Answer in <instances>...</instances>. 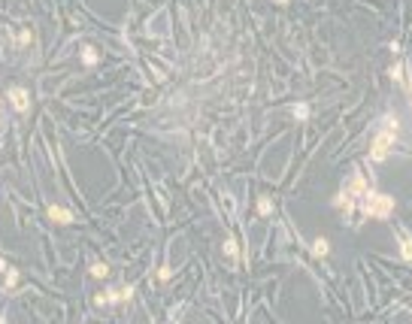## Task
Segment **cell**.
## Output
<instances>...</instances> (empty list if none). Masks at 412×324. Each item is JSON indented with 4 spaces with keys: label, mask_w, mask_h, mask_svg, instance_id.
Wrapping results in <instances>:
<instances>
[{
    "label": "cell",
    "mask_w": 412,
    "mask_h": 324,
    "mask_svg": "<svg viewBox=\"0 0 412 324\" xmlns=\"http://www.w3.org/2000/svg\"><path fill=\"white\" fill-rule=\"evenodd\" d=\"M6 97H9V103H12V109H15V112H27V106H30L27 88L15 85V88H9V91H6Z\"/></svg>",
    "instance_id": "3"
},
{
    "label": "cell",
    "mask_w": 412,
    "mask_h": 324,
    "mask_svg": "<svg viewBox=\"0 0 412 324\" xmlns=\"http://www.w3.org/2000/svg\"><path fill=\"white\" fill-rule=\"evenodd\" d=\"M91 276H94V279H106V276H110V267H106L103 261L91 264Z\"/></svg>",
    "instance_id": "10"
},
{
    "label": "cell",
    "mask_w": 412,
    "mask_h": 324,
    "mask_svg": "<svg viewBox=\"0 0 412 324\" xmlns=\"http://www.w3.org/2000/svg\"><path fill=\"white\" fill-rule=\"evenodd\" d=\"M258 212L261 215H270L273 212V200H270V197H258Z\"/></svg>",
    "instance_id": "11"
},
{
    "label": "cell",
    "mask_w": 412,
    "mask_h": 324,
    "mask_svg": "<svg viewBox=\"0 0 412 324\" xmlns=\"http://www.w3.org/2000/svg\"><path fill=\"white\" fill-rule=\"evenodd\" d=\"M224 255H227L230 261H237V258H240V248H237V240H234V237H227V240H224Z\"/></svg>",
    "instance_id": "9"
},
{
    "label": "cell",
    "mask_w": 412,
    "mask_h": 324,
    "mask_svg": "<svg viewBox=\"0 0 412 324\" xmlns=\"http://www.w3.org/2000/svg\"><path fill=\"white\" fill-rule=\"evenodd\" d=\"M394 142H397V118H394V112L385 115V128L376 131L373 142H370V158L376 161V164H382V161H388Z\"/></svg>",
    "instance_id": "2"
},
{
    "label": "cell",
    "mask_w": 412,
    "mask_h": 324,
    "mask_svg": "<svg viewBox=\"0 0 412 324\" xmlns=\"http://www.w3.org/2000/svg\"><path fill=\"white\" fill-rule=\"evenodd\" d=\"M397 240H400V255H403V261L412 264V233H409L403 224L397 227Z\"/></svg>",
    "instance_id": "5"
},
{
    "label": "cell",
    "mask_w": 412,
    "mask_h": 324,
    "mask_svg": "<svg viewBox=\"0 0 412 324\" xmlns=\"http://www.w3.org/2000/svg\"><path fill=\"white\" fill-rule=\"evenodd\" d=\"M357 209H361L364 218H388V215L394 212V197L391 194H382V191H373L367 188L361 197H357Z\"/></svg>",
    "instance_id": "1"
},
{
    "label": "cell",
    "mask_w": 412,
    "mask_h": 324,
    "mask_svg": "<svg viewBox=\"0 0 412 324\" xmlns=\"http://www.w3.org/2000/svg\"><path fill=\"white\" fill-rule=\"evenodd\" d=\"M294 118L306 121V118H309V106H306V103H297V106H294Z\"/></svg>",
    "instance_id": "12"
},
{
    "label": "cell",
    "mask_w": 412,
    "mask_h": 324,
    "mask_svg": "<svg viewBox=\"0 0 412 324\" xmlns=\"http://www.w3.org/2000/svg\"><path fill=\"white\" fill-rule=\"evenodd\" d=\"M46 215H49V221H58V224H73L76 221V215L70 212L67 206H55V203L46 206Z\"/></svg>",
    "instance_id": "4"
},
{
    "label": "cell",
    "mask_w": 412,
    "mask_h": 324,
    "mask_svg": "<svg viewBox=\"0 0 412 324\" xmlns=\"http://www.w3.org/2000/svg\"><path fill=\"white\" fill-rule=\"evenodd\" d=\"M158 279H161V282H170V279H173V270H170V267L164 264V267L158 270Z\"/></svg>",
    "instance_id": "14"
},
{
    "label": "cell",
    "mask_w": 412,
    "mask_h": 324,
    "mask_svg": "<svg viewBox=\"0 0 412 324\" xmlns=\"http://www.w3.org/2000/svg\"><path fill=\"white\" fill-rule=\"evenodd\" d=\"M328 251H330V243H328L325 237H318V240L312 243V255H315V258H328Z\"/></svg>",
    "instance_id": "7"
},
{
    "label": "cell",
    "mask_w": 412,
    "mask_h": 324,
    "mask_svg": "<svg viewBox=\"0 0 412 324\" xmlns=\"http://www.w3.org/2000/svg\"><path fill=\"white\" fill-rule=\"evenodd\" d=\"M276 3H288V0H276Z\"/></svg>",
    "instance_id": "17"
},
{
    "label": "cell",
    "mask_w": 412,
    "mask_h": 324,
    "mask_svg": "<svg viewBox=\"0 0 412 324\" xmlns=\"http://www.w3.org/2000/svg\"><path fill=\"white\" fill-rule=\"evenodd\" d=\"M94 303H97V306H106V303H124V297H121V291H100V294L94 297Z\"/></svg>",
    "instance_id": "6"
},
{
    "label": "cell",
    "mask_w": 412,
    "mask_h": 324,
    "mask_svg": "<svg viewBox=\"0 0 412 324\" xmlns=\"http://www.w3.org/2000/svg\"><path fill=\"white\" fill-rule=\"evenodd\" d=\"M6 288H15V285H19V270H9V273H6V282H3Z\"/></svg>",
    "instance_id": "13"
},
{
    "label": "cell",
    "mask_w": 412,
    "mask_h": 324,
    "mask_svg": "<svg viewBox=\"0 0 412 324\" xmlns=\"http://www.w3.org/2000/svg\"><path fill=\"white\" fill-rule=\"evenodd\" d=\"M30 43V30H19V37H15V46H27Z\"/></svg>",
    "instance_id": "15"
},
{
    "label": "cell",
    "mask_w": 412,
    "mask_h": 324,
    "mask_svg": "<svg viewBox=\"0 0 412 324\" xmlns=\"http://www.w3.org/2000/svg\"><path fill=\"white\" fill-rule=\"evenodd\" d=\"M391 76H394V79H403V67L394 64V67H391Z\"/></svg>",
    "instance_id": "16"
},
{
    "label": "cell",
    "mask_w": 412,
    "mask_h": 324,
    "mask_svg": "<svg viewBox=\"0 0 412 324\" xmlns=\"http://www.w3.org/2000/svg\"><path fill=\"white\" fill-rule=\"evenodd\" d=\"M82 64L85 67H94L97 64V49L94 46H82Z\"/></svg>",
    "instance_id": "8"
}]
</instances>
